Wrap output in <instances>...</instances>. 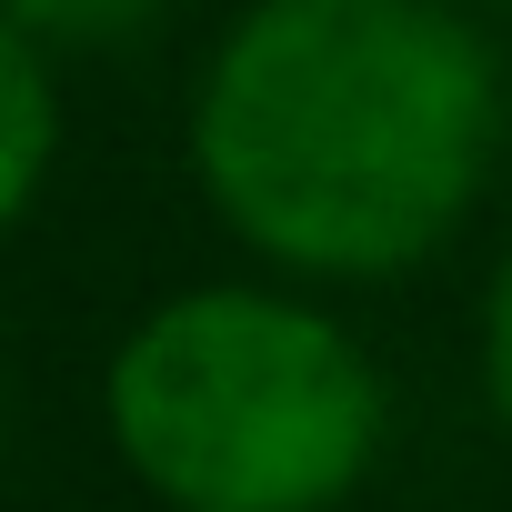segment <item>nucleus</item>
I'll use <instances>...</instances> for the list:
<instances>
[{
	"mask_svg": "<svg viewBox=\"0 0 512 512\" xmlns=\"http://www.w3.org/2000/svg\"><path fill=\"white\" fill-rule=\"evenodd\" d=\"M502 61L442 0H251L191 81V181L282 282H402L472 221Z\"/></svg>",
	"mask_w": 512,
	"mask_h": 512,
	"instance_id": "f257e3e1",
	"label": "nucleus"
},
{
	"mask_svg": "<svg viewBox=\"0 0 512 512\" xmlns=\"http://www.w3.org/2000/svg\"><path fill=\"white\" fill-rule=\"evenodd\" d=\"M101 432L161 512H342L392 442V392L312 292L191 282L111 342Z\"/></svg>",
	"mask_w": 512,
	"mask_h": 512,
	"instance_id": "f03ea898",
	"label": "nucleus"
},
{
	"mask_svg": "<svg viewBox=\"0 0 512 512\" xmlns=\"http://www.w3.org/2000/svg\"><path fill=\"white\" fill-rule=\"evenodd\" d=\"M61 161V81L31 41L0 31V241H11Z\"/></svg>",
	"mask_w": 512,
	"mask_h": 512,
	"instance_id": "7ed1b4c3",
	"label": "nucleus"
},
{
	"mask_svg": "<svg viewBox=\"0 0 512 512\" xmlns=\"http://www.w3.org/2000/svg\"><path fill=\"white\" fill-rule=\"evenodd\" d=\"M171 0H0V31L31 41L41 61L51 51H111V41H141Z\"/></svg>",
	"mask_w": 512,
	"mask_h": 512,
	"instance_id": "20e7f679",
	"label": "nucleus"
},
{
	"mask_svg": "<svg viewBox=\"0 0 512 512\" xmlns=\"http://www.w3.org/2000/svg\"><path fill=\"white\" fill-rule=\"evenodd\" d=\"M472 372H482V402L492 422L512 432V241H502V262L482 282V322H472Z\"/></svg>",
	"mask_w": 512,
	"mask_h": 512,
	"instance_id": "39448f33",
	"label": "nucleus"
},
{
	"mask_svg": "<svg viewBox=\"0 0 512 512\" xmlns=\"http://www.w3.org/2000/svg\"><path fill=\"white\" fill-rule=\"evenodd\" d=\"M442 11H472V0H442Z\"/></svg>",
	"mask_w": 512,
	"mask_h": 512,
	"instance_id": "423d86ee",
	"label": "nucleus"
}]
</instances>
